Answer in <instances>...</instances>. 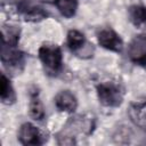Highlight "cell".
<instances>
[{
	"mask_svg": "<svg viewBox=\"0 0 146 146\" xmlns=\"http://www.w3.org/2000/svg\"><path fill=\"white\" fill-rule=\"evenodd\" d=\"M94 129V120L84 115H75L68 120L62 132L58 133L59 145H72L76 135H89Z\"/></svg>",
	"mask_w": 146,
	"mask_h": 146,
	"instance_id": "6da1fadb",
	"label": "cell"
},
{
	"mask_svg": "<svg viewBox=\"0 0 146 146\" xmlns=\"http://www.w3.org/2000/svg\"><path fill=\"white\" fill-rule=\"evenodd\" d=\"M39 57L48 73L57 74L63 64L60 48L56 44H43L39 49Z\"/></svg>",
	"mask_w": 146,
	"mask_h": 146,
	"instance_id": "7a4b0ae2",
	"label": "cell"
},
{
	"mask_svg": "<svg viewBox=\"0 0 146 146\" xmlns=\"http://www.w3.org/2000/svg\"><path fill=\"white\" fill-rule=\"evenodd\" d=\"M97 90L99 102L104 106L115 107L122 103L123 91L119 84L114 82H104L98 86Z\"/></svg>",
	"mask_w": 146,
	"mask_h": 146,
	"instance_id": "3957f363",
	"label": "cell"
},
{
	"mask_svg": "<svg viewBox=\"0 0 146 146\" xmlns=\"http://www.w3.org/2000/svg\"><path fill=\"white\" fill-rule=\"evenodd\" d=\"M1 62L3 66L11 72H19L24 64V56L16 46H9L2 43L1 50Z\"/></svg>",
	"mask_w": 146,
	"mask_h": 146,
	"instance_id": "277c9868",
	"label": "cell"
},
{
	"mask_svg": "<svg viewBox=\"0 0 146 146\" xmlns=\"http://www.w3.org/2000/svg\"><path fill=\"white\" fill-rule=\"evenodd\" d=\"M18 139L23 145H40L44 141L41 131L31 123H24L21 127Z\"/></svg>",
	"mask_w": 146,
	"mask_h": 146,
	"instance_id": "5b68a950",
	"label": "cell"
},
{
	"mask_svg": "<svg viewBox=\"0 0 146 146\" xmlns=\"http://www.w3.org/2000/svg\"><path fill=\"white\" fill-rule=\"evenodd\" d=\"M97 38H98L99 44L103 48L112 50V51H116V52L122 50V47H123L122 40L116 34V32H114L112 29H103V30H100Z\"/></svg>",
	"mask_w": 146,
	"mask_h": 146,
	"instance_id": "8992f818",
	"label": "cell"
},
{
	"mask_svg": "<svg viewBox=\"0 0 146 146\" xmlns=\"http://www.w3.org/2000/svg\"><path fill=\"white\" fill-rule=\"evenodd\" d=\"M129 57L137 63H143L146 58V35L140 34L133 38L128 49Z\"/></svg>",
	"mask_w": 146,
	"mask_h": 146,
	"instance_id": "52a82bcc",
	"label": "cell"
},
{
	"mask_svg": "<svg viewBox=\"0 0 146 146\" xmlns=\"http://www.w3.org/2000/svg\"><path fill=\"white\" fill-rule=\"evenodd\" d=\"M18 8H19V11L24 15L25 19L30 21V22L41 21L47 17V13L43 10V8H41L39 6H34L30 2H27L26 0H22Z\"/></svg>",
	"mask_w": 146,
	"mask_h": 146,
	"instance_id": "ba28073f",
	"label": "cell"
},
{
	"mask_svg": "<svg viewBox=\"0 0 146 146\" xmlns=\"http://www.w3.org/2000/svg\"><path fill=\"white\" fill-rule=\"evenodd\" d=\"M55 105L59 111L63 112H73L76 108V98L75 96L68 91V90H63L58 92L55 97Z\"/></svg>",
	"mask_w": 146,
	"mask_h": 146,
	"instance_id": "9c48e42d",
	"label": "cell"
},
{
	"mask_svg": "<svg viewBox=\"0 0 146 146\" xmlns=\"http://www.w3.org/2000/svg\"><path fill=\"white\" fill-rule=\"evenodd\" d=\"M129 115L136 125L146 130V104L132 105L129 110Z\"/></svg>",
	"mask_w": 146,
	"mask_h": 146,
	"instance_id": "30bf717a",
	"label": "cell"
},
{
	"mask_svg": "<svg viewBox=\"0 0 146 146\" xmlns=\"http://www.w3.org/2000/svg\"><path fill=\"white\" fill-rule=\"evenodd\" d=\"M0 97H1V102L3 104H7V105L13 104L15 102V99H16L14 89H13V87L10 84V81L7 79V76L5 74H1Z\"/></svg>",
	"mask_w": 146,
	"mask_h": 146,
	"instance_id": "8fae6325",
	"label": "cell"
},
{
	"mask_svg": "<svg viewBox=\"0 0 146 146\" xmlns=\"http://www.w3.org/2000/svg\"><path fill=\"white\" fill-rule=\"evenodd\" d=\"M19 39V29L14 25L2 26V43L16 46Z\"/></svg>",
	"mask_w": 146,
	"mask_h": 146,
	"instance_id": "7c38bea8",
	"label": "cell"
},
{
	"mask_svg": "<svg viewBox=\"0 0 146 146\" xmlns=\"http://www.w3.org/2000/svg\"><path fill=\"white\" fill-rule=\"evenodd\" d=\"M129 16L131 22L136 26H145L146 25V8L143 6H132L129 9Z\"/></svg>",
	"mask_w": 146,
	"mask_h": 146,
	"instance_id": "4fadbf2b",
	"label": "cell"
},
{
	"mask_svg": "<svg viewBox=\"0 0 146 146\" xmlns=\"http://www.w3.org/2000/svg\"><path fill=\"white\" fill-rule=\"evenodd\" d=\"M86 39L84 35L76 31V30H71L67 34V46L72 51H78L84 43H86Z\"/></svg>",
	"mask_w": 146,
	"mask_h": 146,
	"instance_id": "5bb4252c",
	"label": "cell"
},
{
	"mask_svg": "<svg viewBox=\"0 0 146 146\" xmlns=\"http://www.w3.org/2000/svg\"><path fill=\"white\" fill-rule=\"evenodd\" d=\"M56 6H57L59 13L64 17L70 18V17L74 16V14L76 11L78 2H76V0H57Z\"/></svg>",
	"mask_w": 146,
	"mask_h": 146,
	"instance_id": "9a60e30c",
	"label": "cell"
},
{
	"mask_svg": "<svg viewBox=\"0 0 146 146\" xmlns=\"http://www.w3.org/2000/svg\"><path fill=\"white\" fill-rule=\"evenodd\" d=\"M30 114L32 117H34V120H42L44 116V111H43V106L41 100L39 99L38 96H33L31 98V103H30Z\"/></svg>",
	"mask_w": 146,
	"mask_h": 146,
	"instance_id": "2e32d148",
	"label": "cell"
},
{
	"mask_svg": "<svg viewBox=\"0 0 146 146\" xmlns=\"http://www.w3.org/2000/svg\"><path fill=\"white\" fill-rule=\"evenodd\" d=\"M75 54H76L79 57L88 58V57L92 56V54H94V47H92V44H90L89 42H86L78 51H75Z\"/></svg>",
	"mask_w": 146,
	"mask_h": 146,
	"instance_id": "e0dca14e",
	"label": "cell"
},
{
	"mask_svg": "<svg viewBox=\"0 0 146 146\" xmlns=\"http://www.w3.org/2000/svg\"><path fill=\"white\" fill-rule=\"evenodd\" d=\"M41 1H43L46 3H56L57 0H41Z\"/></svg>",
	"mask_w": 146,
	"mask_h": 146,
	"instance_id": "ac0fdd59",
	"label": "cell"
},
{
	"mask_svg": "<svg viewBox=\"0 0 146 146\" xmlns=\"http://www.w3.org/2000/svg\"><path fill=\"white\" fill-rule=\"evenodd\" d=\"M141 64H144V66H145V68H146V58L143 60V63H141Z\"/></svg>",
	"mask_w": 146,
	"mask_h": 146,
	"instance_id": "d6986e66",
	"label": "cell"
},
{
	"mask_svg": "<svg viewBox=\"0 0 146 146\" xmlns=\"http://www.w3.org/2000/svg\"><path fill=\"white\" fill-rule=\"evenodd\" d=\"M145 27H146V25H145Z\"/></svg>",
	"mask_w": 146,
	"mask_h": 146,
	"instance_id": "ffe728a7",
	"label": "cell"
}]
</instances>
